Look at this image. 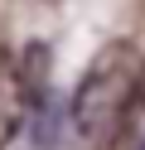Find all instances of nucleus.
<instances>
[{"label":"nucleus","instance_id":"obj_1","mask_svg":"<svg viewBox=\"0 0 145 150\" xmlns=\"http://www.w3.org/2000/svg\"><path fill=\"white\" fill-rule=\"evenodd\" d=\"M140 87H145V53L135 44H126V39L102 44L97 58L87 63L73 102H68L73 131L87 145H97V150L116 145L121 131H126V121H131V107L140 97Z\"/></svg>","mask_w":145,"mask_h":150},{"label":"nucleus","instance_id":"obj_2","mask_svg":"<svg viewBox=\"0 0 145 150\" xmlns=\"http://www.w3.org/2000/svg\"><path fill=\"white\" fill-rule=\"evenodd\" d=\"M48 92L44 82V49H29L24 58L10 49H0V150L10 140H19L34 102Z\"/></svg>","mask_w":145,"mask_h":150},{"label":"nucleus","instance_id":"obj_3","mask_svg":"<svg viewBox=\"0 0 145 150\" xmlns=\"http://www.w3.org/2000/svg\"><path fill=\"white\" fill-rule=\"evenodd\" d=\"M63 121H68V111L58 107L53 92H44L29 111L24 131H19V150H58L63 145Z\"/></svg>","mask_w":145,"mask_h":150}]
</instances>
